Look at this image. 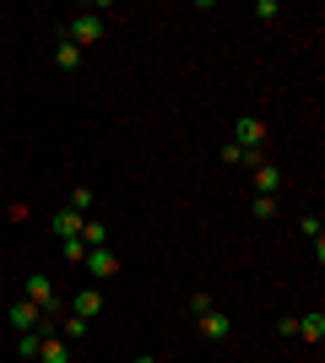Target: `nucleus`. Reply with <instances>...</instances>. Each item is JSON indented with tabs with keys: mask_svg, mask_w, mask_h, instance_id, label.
<instances>
[{
	"mask_svg": "<svg viewBox=\"0 0 325 363\" xmlns=\"http://www.w3.org/2000/svg\"><path fill=\"white\" fill-rule=\"evenodd\" d=\"M16 352H22V358H38V331H22V342H16Z\"/></svg>",
	"mask_w": 325,
	"mask_h": 363,
	"instance_id": "a211bd4d",
	"label": "nucleus"
},
{
	"mask_svg": "<svg viewBox=\"0 0 325 363\" xmlns=\"http://www.w3.org/2000/svg\"><path fill=\"white\" fill-rule=\"evenodd\" d=\"M65 38H71V44H76V49L98 44V38H103V16H93V11L71 16V28H65Z\"/></svg>",
	"mask_w": 325,
	"mask_h": 363,
	"instance_id": "7ed1b4c3",
	"label": "nucleus"
},
{
	"mask_svg": "<svg viewBox=\"0 0 325 363\" xmlns=\"http://www.w3.org/2000/svg\"><path fill=\"white\" fill-rule=\"evenodd\" d=\"M136 363H157V358H136Z\"/></svg>",
	"mask_w": 325,
	"mask_h": 363,
	"instance_id": "412c9836",
	"label": "nucleus"
},
{
	"mask_svg": "<svg viewBox=\"0 0 325 363\" xmlns=\"http://www.w3.org/2000/svg\"><path fill=\"white\" fill-rule=\"evenodd\" d=\"M249 212L261 217V223H271V217H277V196H255V206H249Z\"/></svg>",
	"mask_w": 325,
	"mask_h": 363,
	"instance_id": "2eb2a0df",
	"label": "nucleus"
},
{
	"mask_svg": "<svg viewBox=\"0 0 325 363\" xmlns=\"http://www.w3.org/2000/svg\"><path fill=\"white\" fill-rule=\"evenodd\" d=\"M206 309H212V293H190V315L201 320V315H206Z\"/></svg>",
	"mask_w": 325,
	"mask_h": 363,
	"instance_id": "6ab92c4d",
	"label": "nucleus"
},
{
	"mask_svg": "<svg viewBox=\"0 0 325 363\" xmlns=\"http://www.w3.org/2000/svg\"><path fill=\"white\" fill-rule=\"evenodd\" d=\"M81 266H87V277H120V255H114V250H87V260H81Z\"/></svg>",
	"mask_w": 325,
	"mask_h": 363,
	"instance_id": "20e7f679",
	"label": "nucleus"
},
{
	"mask_svg": "<svg viewBox=\"0 0 325 363\" xmlns=\"http://www.w3.org/2000/svg\"><path fill=\"white\" fill-rule=\"evenodd\" d=\"M76 239L87 244V250H103V244H108V228L98 223V217H87V223H81V233H76Z\"/></svg>",
	"mask_w": 325,
	"mask_h": 363,
	"instance_id": "f8f14e48",
	"label": "nucleus"
},
{
	"mask_svg": "<svg viewBox=\"0 0 325 363\" xmlns=\"http://www.w3.org/2000/svg\"><path fill=\"white\" fill-rule=\"evenodd\" d=\"M201 336L206 342H228V315H222V309H206L201 315Z\"/></svg>",
	"mask_w": 325,
	"mask_h": 363,
	"instance_id": "6e6552de",
	"label": "nucleus"
},
{
	"mask_svg": "<svg viewBox=\"0 0 325 363\" xmlns=\"http://www.w3.org/2000/svg\"><path fill=\"white\" fill-rule=\"evenodd\" d=\"M22 298H28L44 320H60V293H55L49 277H28V282H22Z\"/></svg>",
	"mask_w": 325,
	"mask_h": 363,
	"instance_id": "f257e3e1",
	"label": "nucleus"
},
{
	"mask_svg": "<svg viewBox=\"0 0 325 363\" xmlns=\"http://www.w3.org/2000/svg\"><path fill=\"white\" fill-rule=\"evenodd\" d=\"M38 358L44 363H71V342H65V336H38Z\"/></svg>",
	"mask_w": 325,
	"mask_h": 363,
	"instance_id": "0eeeda50",
	"label": "nucleus"
},
{
	"mask_svg": "<svg viewBox=\"0 0 325 363\" xmlns=\"http://www.w3.org/2000/svg\"><path fill=\"white\" fill-rule=\"evenodd\" d=\"M293 336H304V342H325V315H320V309H314V315H298Z\"/></svg>",
	"mask_w": 325,
	"mask_h": 363,
	"instance_id": "1a4fd4ad",
	"label": "nucleus"
},
{
	"mask_svg": "<svg viewBox=\"0 0 325 363\" xmlns=\"http://www.w3.org/2000/svg\"><path fill=\"white\" fill-rule=\"evenodd\" d=\"M60 336H65V342H81V336H87V320H76V315H71V320L60 325Z\"/></svg>",
	"mask_w": 325,
	"mask_h": 363,
	"instance_id": "dca6fc26",
	"label": "nucleus"
},
{
	"mask_svg": "<svg viewBox=\"0 0 325 363\" xmlns=\"http://www.w3.org/2000/svg\"><path fill=\"white\" fill-rule=\"evenodd\" d=\"M266 120H255V114H239V125H233V147H244L249 157H261V147H266Z\"/></svg>",
	"mask_w": 325,
	"mask_h": 363,
	"instance_id": "f03ea898",
	"label": "nucleus"
},
{
	"mask_svg": "<svg viewBox=\"0 0 325 363\" xmlns=\"http://www.w3.org/2000/svg\"><path fill=\"white\" fill-rule=\"evenodd\" d=\"M81 223H87V217H81V212H71V206H60V212H55V233H60V239H76V233H81Z\"/></svg>",
	"mask_w": 325,
	"mask_h": 363,
	"instance_id": "9d476101",
	"label": "nucleus"
},
{
	"mask_svg": "<svg viewBox=\"0 0 325 363\" xmlns=\"http://www.w3.org/2000/svg\"><path fill=\"white\" fill-rule=\"evenodd\" d=\"M71 315H76V320H98V315H103V293H98V288H81L76 298H71Z\"/></svg>",
	"mask_w": 325,
	"mask_h": 363,
	"instance_id": "423d86ee",
	"label": "nucleus"
},
{
	"mask_svg": "<svg viewBox=\"0 0 325 363\" xmlns=\"http://www.w3.org/2000/svg\"><path fill=\"white\" fill-rule=\"evenodd\" d=\"M38 320H44V315H38V309H33L28 298H16V303H11V325H16V331H33Z\"/></svg>",
	"mask_w": 325,
	"mask_h": 363,
	"instance_id": "9b49d317",
	"label": "nucleus"
},
{
	"mask_svg": "<svg viewBox=\"0 0 325 363\" xmlns=\"http://www.w3.org/2000/svg\"><path fill=\"white\" fill-rule=\"evenodd\" d=\"M249 168H255V190H261V196H277V190H282L277 163H266V157H249Z\"/></svg>",
	"mask_w": 325,
	"mask_h": 363,
	"instance_id": "39448f33",
	"label": "nucleus"
},
{
	"mask_svg": "<svg viewBox=\"0 0 325 363\" xmlns=\"http://www.w3.org/2000/svg\"><path fill=\"white\" fill-rule=\"evenodd\" d=\"M65 260H71V266H81V260H87V244H81V239H65Z\"/></svg>",
	"mask_w": 325,
	"mask_h": 363,
	"instance_id": "f3484780",
	"label": "nucleus"
},
{
	"mask_svg": "<svg viewBox=\"0 0 325 363\" xmlns=\"http://www.w3.org/2000/svg\"><path fill=\"white\" fill-rule=\"evenodd\" d=\"M55 65H60V71H76V65H81V49L71 44V38H60V49H55Z\"/></svg>",
	"mask_w": 325,
	"mask_h": 363,
	"instance_id": "ddd939ff",
	"label": "nucleus"
},
{
	"mask_svg": "<svg viewBox=\"0 0 325 363\" xmlns=\"http://www.w3.org/2000/svg\"><path fill=\"white\" fill-rule=\"evenodd\" d=\"M222 163H228V168H233V163H249V152H244V147H233V141H228V147H222Z\"/></svg>",
	"mask_w": 325,
	"mask_h": 363,
	"instance_id": "aec40b11",
	"label": "nucleus"
},
{
	"mask_svg": "<svg viewBox=\"0 0 325 363\" xmlns=\"http://www.w3.org/2000/svg\"><path fill=\"white\" fill-rule=\"evenodd\" d=\"M65 206H71V212H81V217H87V212H93V190H81V184H76V190H71V201H65Z\"/></svg>",
	"mask_w": 325,
	"mask_h": 363,
	"instance_id": "4468645a",
	"label": "nucleus"
}]
</instances>
